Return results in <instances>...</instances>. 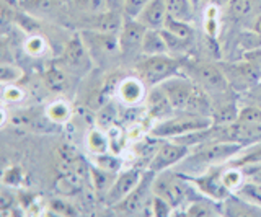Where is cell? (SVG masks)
Instances as JSON below:
<instances>
[{"label":"cell","mask_w":261,"mask_h":217,"mask_svg":"<svg viewBox=\"0 0 261 217\" xmlns=\"http://www.w3.org/2000/svg\"><path fill=\"white\" fill-rule=\"evenodd\" d=\"M93 64L92 56H90L87 46L82 39L80 33L73 36L70 41L65 44V49L62 54V59L59 61V66L72 75H85Z\"/></svg>","instance_id":"cell-10"},{"label":"cell","mask_w":261,"mask_h":217,"mask_svg":"<svg viewBox=\"0 0 261 217\" xmlns=\"http://www.w3.org/2000/svg\"><path fill=\"white\" fill-rule=\"evenodd\" d=\"M23 180V172L20 170L18 167H12V168H8V170H5L4 173V184H7V186H20V183Z\"/></svg>","instance_id":"cell-39"},{"label":"cell","mask_w":261,"mask_h":217,"mask_svg":"<svg viewBox=\"0 0 261 217\" xmlns=\"http://www.w3.org/2000/svg\"><path fill=\"white\" fill-rule=\"evenodd\" d=\"M2 82L4 85L8 84H16V80L21 77V70L18 67H13V66H2Z\"/></svg>","instance_id":"cell-43"},{"label":"cell","mask_w":261,"mask_h":217,"mask_svg":"<svg viewBox=\"0 0 261 217\" xmlns=\"http://www.w3.org/2000/svg\"><path fill=\"white\" fill-rule=\"evenodd\" d=\"M90 20L88 21V30H95V31H103V33H114L118 35L121 31L122 23H124V15L121 10H106L103 13H96V15H88Z\"/></svg>","instance_id":"cell-19"},{"label":"cell","mask_w":261,"mask_h":217,"mask_svg":"<svg viewBox=\"0 0 261 217\" xmlns=\"http://www.w3.org/2000/svg\"><path fill=\"white\" fill-rule=\"evenodd\" d=\"M80 36L84 39L87 49L92 56L93 61L100 59H113V58H121L119 52V39L118 35L114 33H103V31H95V30H82Z\"/></svg>","instance_id":"cell-11"},{"label":"cell","mask_w":261,"mask_h":217,"mask_svg":"<svg viewBox=\"0 0 261 217\" xmlns=\"http://www.w3.org/2000/svg\"><path fill=\"white\" fill-rule=\"evenodd\" d=\"M142 175H144V172L137 167L127 168V170H124V172H119L116 180H114V183H113V186L108 191V195H106L103 199L105 206L113 207V206L119 204L121 201L137 186L139 181H141V178H142Z\"/></svg>","instance_id":"cell-13"},{"label":"cell","mask_w":261,"mask_h":217,"mask_svg":"<svg viewBox=\"0 0 261 217\" xmlns=\"http://www.w3.org/2000/svg\"><path fill=\"white\" fill-rule=\"evenodd\" d=\"M160 87L168 95V98H170L171 104H173L175 111H185L188 100H190V96L193 95L194 88H196V84L181 72V74L173 75L168 80H165L163 84H160Z\"/></svg>","instance_id":"cell-14"},{"label":"cell","mask_w":261,"mask_h":217,"mask_svg":"<svg viewBox=\"0 0 261 217\" xmlns=\"http://www.w3.org/2000/svg\"><path fill=\"white\" fill-rule=\"evenodd\" d=\"M183 59L171 54L142 56L136 62V72L147 87H157L170 77L181 74Z\"/></svg>","instance_id":"cell-4"},{"label":"cell","mask_w":261,"mask_h":217,"mask_svg":"<svg viewBox=\"0 0 261 217\" xmlns=\"http://www.w3.org/2000/svg\"><path fill=\"white\" fill-rule=\"evenodd\" d=\"M72 116V108L67 101L64 100H54L46 106V118L53 124H65L69 123Z\"/></svg>","instance_id":"cell-24"},{"label":"cell","mask_w":261,"mask_h":217,"mask_svg":"<svg viewBox=\"0 0 261 217\" xmlns=\"http://www.w3.org/2000/svg\"><path fill=\"white\" fill-rule=\"evenodd\" d=\"M243 149H245L243 146L235 142H222V141L202 142L191 147L190 155L181 164H178L175 168L185 175H198L209 170L212 167L230 164Z\"/></svg>","instance_id":"cell-1"},{"label":"cell","mask_w":261,"mask_h":217,"mask_svg":"<svg viewBox=\"0 0 261 217\" xmlns=\"http://www.w3.org/2000/svg\"><path fill=\"white\" fill-rule=\"evenodd\" d=\"M183 215L191 217H209V215H224V203H217L211 198L202 196L191 199L183 207Z\"/></svg>","instance_id":"cell-20"},{"label":"cell","mask_w":261,"mask_h":217,"mask_svg":"<svg viewBox=\"0 0 261 217\" xmlns=\"http://www.w3.org/2000/svg\"><path fill=\"white\" fill-rule=\"evenodd\" d=\"M193 4H194L196 7H199V5L202 4V0H193Z\"/></svg>","instance_id":"cell-46"},{"label":"cell","mask_w":261,"mask_h":217,"mask_svg":"<svg viewBox=\"0 0 261 217\" xmlns=\"http://www.w3.org/2000/svg\"><path fill=\"white\" fill-rule=\"evenodd\" d=\"M181 72L190 77L198 87L204 88L212 96V100L220 95L233 92L227 82L220 64L217 66V64L207 61H183Z\"/></svg>","instance_id":"cell-3"},{"label":"cell","mask_w":261,"mask_h":217,"mask_svg":"<svg viewBox=\"0 0 261 217\" xmlns=\"http://www.w3.org/2000/svg\"><path fill=\"white\" fill-rule=\"evenodd\" d=\"M147 28L136 18H124L121 31L118 33L119 52L122 59L139 61L142 58V43Z\"/></svg>","instance_id":"cell-12"},{"label":"cell","mask_w":261,"mask_h":217,"mask_svg":"<svg viewBox=\"0 0 261 217\" xmlns=\"http://www.w3.org/2000/svg\"><path fill=\"white\" fill-rule=\"evenodd\" d=\"M168 18V10L165 0H149L137 15V18L147 30H163Z\"/></svg>","instance_id":"cell-18"},{"label":"cell","mask_w":261,"mask_h":217,"mask_svg":"<svg viewBox=\"0 0 261 217\" xmlns=\"http://www.w3.org/2000/svg\"><path fill=\"white\" fill-rule=\"evenodd\" d=\"M235 196H239L243 199L245 203H248L250 206L261 209V184L255 181H245L242 186L233 193Z\"/></svg>","instance_id":"cell-25"},{"label":"cell","mask_w":261,"mask_h":217,"mask_svg":"<svg viewBox=\"0 0 261 217\" xmlns=\"http://www.w3.org/2000/svg\"><path fill=\"white\" fill-rule=\"evenodd\" d=\"M163 30H167V31H170V33H173V35L183 38V39H188V41H193V43L196 41V30L193 26V23L179 21V20L168 17Z\"/></svg>","instance_id":"cell-29"},{"label":"cell","mask_w":261,"mask_h":217,"mask_svg":"<svg viewBox=\"0 0 261 217\" xmlns=\"http://www.w3.org/2000/svg\"><path fill=\"white\" fill-rule=\"evenodd\" d=\"M165 4H167L168 17L188 23L196 21L198 7L193 4V0H165Z\"/></svg>","instance_id":"cell-21"},{"label":"cell","mask_w":261,"mask_h":217,"mask_svg":"<svg viewBox=\"0 0 261 217\" xmlns=\"http://www.w3.org/2000/svg\"><path fill=\"white\" fill-rule=\"evenodd\" d=\"M69 75L61 66L59 67H51L44 72V84L51 88L53 92H62L65 90L69 82Z\"/></svg>","instance_id":"cell-28"},{"label":"cell","mask_w":261,"mask_h":217,"mask_svg":"<svg viewBox=\"0 0 261 217\" xmlns=\"http://www.w3.org/2000/svg\"><path fill=\"white\" fill-rule=\"evenodd\" d=\"M24 9L35 15H47L59 9L61 0H24Z\"/></svg>","instance_id":"cell-31"},{"label":"cell","mask_w":261,"mask_h":217,"mask_svg":"<svg viewBox=\"0 0 261 217\" xmlns=\"http://www.w3.org/2000/svg\"><path fill=\"white\" fill-rule=\"evenodd\" d=\"M153 178L155 173L145 168L137 186L119 204L113 206L111 209H114V211L122 215H152L150 203L153 196V189H152Z\"/></svg>","instance_id":"cell-6"},{"label":"cell","mask_w":261,"mask_h":217,"mask_svg":"<svg viewBox=\"0 0 261 217\" xmlns=\"http://www.w3.org/2000/svg\"><path fill=\"white\" fill-rule=\"evenodd\" d=\"M110 0H73V5L87 15H96L110 10Z\"/></svg>","instance_id":"cell-33"},{"label":"cell","mask_w":261,"mask_h":217,"mask_svg":"<svg viewBox=\"0 0 261 217\" xmlns=\"http://www.w3.org/2000/svg\"><path fill=\"white\" fill-rule=\"evenodd\" d=\"M242 59L248 61L253 67H256L259 72H261V46H256V47H251V49L245 51Z\"/></svg>","instance_id":"cell-44"},{"label":"cell","mask_w":261,"mask_h":217,"mask_svg":"<svg viewBox=\"0 0 261 217\" xmlns=\"http://www.w3.org/2000/svg\"><path fill=\"white\" fill-rule=\"evenodd\" d=\"M87 149L92 152L93 155L105 154L111 149L110 135L103 132L101 129H92L87 135Z\"/></svg>","instance_id":"cell-26"},{"label":"cell","mask_w":261,"mask_h":217,"mask_svg":"<svg viewBox=\"0 0 261 217\" xmlns=\"http://www.w3.org/2000/svg\"><path fill=\"white\" fill-rule=\"evenodd\" d=\"M150 212L152 215H173V207H171L165 199L153 195L152 196V203H150Z\"/></svg>","instance_id":"cell-38"},{"label":"cell","mask_w":261,"mask_h":217,"mask_svg":"<svg viewBox=\"0 0 261 217\" xmlns=\"http://www.w3.org/2000/svg\"><path fill=\"white\" fill-rule=\"evenodd\" d=\"M259 85H261V84H259Z\"/></svg>","instance_id":"cell-47"},{"label":"cell","mask_w":261,"mask_h":217,"mask_svg":"<svg viewBox=\"0 0 261 217\" xmlns=\"http://www.w3.org/2000/svg\"><path fill=\"white\" fill-rule=\"evenodd\" d=\"M212 124H214V121H212L211 116L194 115L190 111H176L173 116L155 123L150 135H155L159 139H178L183 138V135L206 129Z\"/></svg>","instance_id":"cell-5"},{"label":"cell","mask_w":261,"mask_h":217,"mask_svg":"<svg viewBox=\"0 0 261 217\" xmlns=\"http://www.w3.org/2000/svg\"><path fill=\"white\" fill-rule=\"evenodd\" d=\"M118 173H113L108 170H103V168L93 165L90 168V178H92V184H93V189L98 196L101 199H105V196L108 195L110 188L113 186L114 180H116Z\"/></svg>","instance_id":"cell-23"},{"label":"cell","mask_w":261,"mask_h":217,"mask_svg":"<svg viewBox=\"0 0 261 217\" xmlns=\"http://www.w3.org/2000/svg\"><path fill=\"white\" fill-rule=\"evenodd\" d=\"M95 165L103 168V170H108L113 173H118L121 170V160L114 154L110 152H105V154H98L95 155Z\"/></svg>","instance_id":"cell-35"},{"label":"cell","mask_w":261,"mask_h":217,"mask_svg":"<svg viewBox=\"0 0 261 217\" xmlns=\"http://www.w3.org/2000/svg\"><path fill=\"white\" fill-rule=\"evenodd\" d=\"M247 164H261V141L253 144L250 147H245L230 162V165H237V167Z\"/></svg>","instance_id":"cell-30"},{"label":"cell","mask_w":261,"mask_h":217,"mask_svg":"<svg viewBox=\"0 0 261 217\" xmlns=\"http://www.w3.org/2000/svg\"><path fill=\"white\" fill-rule=\"evenodd\" d=\"M227 15L235 23L250 28L261 15V0H227Z\"/></svg>","instance_id":"cell-16"},{"label":"cell","mask_w":261,"mask_h":217,"mask_svg":"<svg viewBox=\"0 0 261 217\" xmlns=\"http://www.w3.org/2000/svg\"><path fill=\"white\" fill-rule=\"evenodd\" d=\"M147 87L141 77H124L122 80H119L116 85V96L119 98V101H122L127 106H136V104L142 103L147 96Z\"/></svg>","instance_id":"cell-17"},{"label":"cell","mask_w":261,"mask_h":217,"mask_svg":"<svg viewBox=\"0 0 261 217\" xmlns=\"http://www.w3.org/2000/svg\"><path fill=\"white\" fill-rule=\"evenodd\" d=\"M23 100V90L18 88L15 84L4 85V101L8 103H16Z\"/></svg>","instance_id":"cell-40"},{"label":"cell","mask_w":261,"mask_h":217,"mask_svg":"<svg viewBox=\"0 0 261 217\" xmlns=\"http://www.w3.org/2000/svg\"><path fill=\"white\" fill-rule=\"evenodd\" d=\"M237 121L261 124V104H258L255 101H250L248 104H240Z\"/></svg>","instance_id":"cell-32"},{"label":"cell","mask_w":261,"mask_h":217,"mask_svg":"<svg viewBox=\"0 0 261 217\" xmlns=\"http://www.w3.org/2000/svg\"><path fill=\"white\" fill-rule=\"evenodd\" d=\"M152 189L153 195L163 198L173 207V212H176L179 207H185L191 199H194L193 193L198 191L194 188V184L186 178V175L178 172L176 168L155 173Z\"/></svg>","instance_id":"cell-2"},{"label":"cell","mask_w":261,"mask_h":217,"mask_svg":"<svg viewBox=\"0 0 261 217\" xmlns=\"http://www.w3.org/2000/svg\"><path fill=\"white\" fill-rule=\"evenodd\" d=\"M222 181L227 186V189L233 195V193L239 189L245 181H247V178H245V173L242 170V167L227 164L222 170Z\"/></svg>","instance_id":"cell-27"},{"label":"cell","mask_w":261,"mask_h":217,"mask_svg":"<svg viewBox=\"0 0 261 217\" xmlns=\"http://www.w3.org/2000/svg\"><path fill=\"white\" fill-rule=\"evenodd\" d=\"M250 30H251V33L253 35H256L258 38H261V15L258 18H255V21L250 25Z\"/></svg>","instance_id":"cell-45"},{"label":"cell","mask_w":261,"mask_h":217,"mask_svg":"<svg viewBox=\"0 0 261 217\" xmlns=\"http://www.w3.org/2000/svg\"><path fill=\"white\" fill-rule=\"evenodd\" d=\"M149 0H121V12L124 18H137Z\"/></svg>","instance_id":"cell-37"},{"label":"cell","mask_w":261,"mask_h":217,"mask_svg":"<svg viewBox=\"0 0 261 217\" xmlns=\"http://www.w3.org/2000/svg\"><path fill=\"white\" fill-rule=\"evenodd\" d=\"M220 67H222L227 82L233 92L250 93L253 88L261 84V72L245 59L237 62H222Z\"/></svg>","instance_id":"cell-7"},{"label":"cell","mask_w":261,"mask_h":217,"mask_svg":"<svg viewBox=\"0 0 261 217\" xmlns=\"http://www.w3.org/2000/svg\"><path fill=\"white\" fill-rule=\"evenodd\" d=\"M47 49V43L43 36L39 35H30L24 41V51H27L31 58H39Z\"/></svg>","instance_id":"cell-34"},{"label":"cell","mask_w":261,"mask_h":217,"mask_svg":"<svg viewBox=\"0 0 261 217\" xmlns=\"http://www.w3.org/2000/svg\"><path fill=\"white\" fill-rule=\"evenodd\" d=\"M217 15H219L217 7H214V5L207 7L206 17H204V30H206V33L211 38H216L217 31H219V18H217Z\"/></svg>","instance_id":"cell-36"},{"label":"cell","mask_w":261,"mask_h":217,"mask_svg":"<svg viewBox=\"0 0 261 217\" xmlns=\"http://www.w3.org/2000/svg\"><path fill=\"white\" fill-rule=\"evenodd\" d=\"M113 106L108 103V104H105V106L101 108L100 111V116H98V126L100 127H105V129H108V127L113 124L114 121V115H116V111L111 110Z\"/></svg>","instance_id":"cell-41"},{"label":"cell","mask_w":261,"mask_h":217,"mask_svg":"<svg viewBox=\"0 0 261 217\" xmlns=\"http://www.w3.org/2000/svg\"><path fill=\"white\" fill-rule=\"evenodd\" d=\"M190 152L191 147H188L186 144H181L175 139H160L157 150H155L153 157L150 158L149 165H147V170L160 173L170 170V168H175L190 155Z\"/></svg>","instance_id":"cell-8"},{"label":"cell","mask_w":261,"mask_h":217,"mask_svg":"<svg viewBox=\"0 0 261 217\" xmlns=\"http://www.w3.org/2000/svg\"><path fill=\"white\" fill-rule=\"evenodd\" d=\"M242 170L245 173V178L248 181H255L261 184V164H247L242 165Z\"/></svg>","instance_id":"cell-42"},{"label":"cell","mask_w":261,"mask_h":217,"mask_svg":"<svg viewBox=\"0 0 261 217\" xmlns=\"http://www.w3.org/2000/svg\"><path fill=\"white\" fill-rule=\"evenodd\" d=\"M224 167L225 165L212 167L209 170L198 175H186V178L194 184V188L198 189L199 195L211 198L212 201H217V203H225L232 196V193L227 189V186L222 181Z\"/></svg>","instance_id":"cell-9"},{"label":"cell","mask_w":261,"mask_h":217,"mask_svg":"<svg viewBox=\"0 0 261 217\" xmlns=\"http://www.w3.org/2000/svg\"><path fill=\"white\" fill-rule=\"evenodd\" d=\"M170 54L162 30H147L142 43V56H162Z\"/></svg>","instance_id":"cell-22"},{"label":"cell","mask_w":261,"mask_h":217,"mask_svg":"<svg viewBox=\"0 0 261 217\" xmlns=\"http://www.w3.org/2000/svg\"><path fill=\"white\" fill-rule=\"evenodd\" d=\"M144 104H145L147 116L153 119L155 123L163 121V119H167L176 113L173 104H171V101L168 98V95L165 93V90H163L160 85L150 87L149 90H147Z\"/></svg>","instance_id":"cell-15"}]
</instances>
